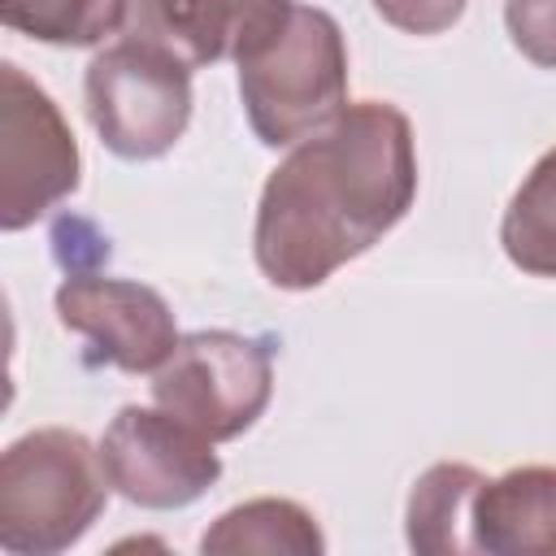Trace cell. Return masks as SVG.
Listing matches in <instances>:
<instances>
[{"instance_id": "cell-1", "label": "cell", "mask_w": 556, "mask_h": 556, "mask_svg": "<svg viewBox=\"0 0 556 556\" xmlns=\"http://www.w3.org/2000/svg\"><path fill=\"white\" fill-rule=\"evenodd\" d=\"M413 200V122L387 100H356L265 178L252 226L256 265L278 291H313L391 235Z\"/></svg>"}, {"instance_id": "cell-2", "label": "cell", "mask_w": 556, "mask_h": 556, "mask_svg": "<svg viewBox=\"0 0 556 556\" xmlns=\"http://www.w3.org/2000/svg\"><path fill=\"white\" fill-rule=\"evenodd\" d=\"M239 100L265 148H295L348 109V43L317 4H295L239 61Z\"/></svg>"}, {"instance_id": "cell-3", "label": "cell", "mask_w": 556, "mask_h": 556, "mask_svg": "<svg viewBox=\"0 0 556 556\" xmlns=\"http://www.w3.org/2000/svg\"><path fill=\"white\" fill-rule=\"evenodd\" d=\"M109 504L100 447L70 426L13 439L0 456V547L13 556H56L74 547Z\"/></svg>"}, {"instance_id": "cell-4", "label": "cell", "mask_w": 556, "mask_h": 556, "mask_svg": "<svg viewBox=\"0 0 556 556\" xmlns=\"http://www.w3.org/2000/svg\"><path fill=\"white\" fill-rule=\"evenodd\" d=\"M83 96L100 143L122 161L165 156L191 122V70L126 35L91 56Z\"/></svg>"}, {"instance_id": "cell-5", "label": "cell", "mask_w": 556, "mask_h": 556, "mask_svg": "<svg viewBox=\"0 0 556 556\" xmlns=\"http://www.w3.org/2000/svg\"><path fill=\"white\" fill-rule=\"evenodd\" d=\"M274 395V343L235 330L182 334L152 374V404L169 408L213 443L256 426Z\"/></svg>"}, {"instance_id": "cell-6", "label": "cell", "mask_w": 556, "mask_h": 556, "mask_svg": "<svg viewBox=\"0 0 556 556\" xmlns=\"http://www.w3.org/2000/svg\"><path fill=\"white\" fill-rule=\"evenodd\" d=\"M83 156L56 100L13 61L0 65V226L26 230L78 191Z\"/></svg>"}, {"instance_id": "cell-7", "label": "cell", "mask_w": 556, "mask_h": 556, "mask_svg": "<svg viewBox=\"0 0 556 556\" xmlns=\"http://www.w3.org/2000/svg\"><path fill=\"white\" fill-rule=\"evenodd\" d=\"M100 465L122 500L156 513L195 504L222 478L213 439L161 404L117 408L100 439Z\"/></svg>"}, {"instance_id": "cell-8", "label": "cell", "mask_w": 556, "mask_h": 556, "mask_svg": "<svg viewBox=\"0 0 556 556\" xmlns=\"http://www.w3.org/2000/svg\"><path fill=\"white\" fill-rule=\"evenodd\" d=\"M52 308L56 321L91 348L96 365H113L122 374H156L182 339L165 295L135 278L70 274L56 287Z\"/></svg>"}, {"instance_id": "cell-9", "label": "cell", "mask_w": 556, "mask_h": 556, "mask_svg": "<svg viewBox=\"0 0 556 556\" xmlns=\"http://www.w3.org/2000/svg\"><path fill=\"white\" fill-rule=\"evenodd\" d=\"M287 9L291 0H130L122 35L161 48L187 70L239 65L278 30Z\"/></svg>"}, {"instance_id": "cell-10", "label": "cell", "mask_w": 556, "mask_h": 556, "mask_svg": "<svg viewBox=\"0 0 556 556\" xmlns=\"http://www.w3.org/2000/svg\"><path fill=\"white\" fill-rule=\"evenodd\" d=\"M473 552L556 556V465H521L478 486Z\"/></svg>"}, {"instance_id": "cell-11", "label": "cell", "mask_w": 556, "mask_h": 556, "mask_svg": "<svg viewBox=\"0 0 556 556\" xmlns=\"http://www.w3.org/2000/svg\"><path fill=\"white\" fill-rule=\"evenodd\" d=\"M486 482L482 469L460 460L430 465L404 504V539L421 556H460L473 552V495Z\"/></svg>"}, {"instance_id": "cell-12", "label": "cell", "mask_w": 556, "mask_h": 556, "mask_svg": "<svg viewBox=\"0 0 556 556\" xmlns=\"http://www.w3.org/2000/svg\"><path fill=\"white\" fill-rule=\"evenodd\" d=\"M200 552L204 556H239V552L321 556L326 552V534H321L317 517L304 504L278 500V495H261V500H248V504L226 508L200 534Z\"/></svg>"}, {"instance_id": "cell-13", "label": "cell", "mask_w": 556, "mask_h": 556, "mask_svg": "<svg viewBox=\"0 0 556 556\" xmlns=\"http://www.w3.org/2000/svg\"><path fill=\"white\" fill-rule=\"evenodd\" d=\"M500 248L521 274L556 278V148H547L513 191L500 222Z\"/></svg>"}, {"instance_id": "cell-14", "label": "cell", "mask_w": 556, "mask_h": 556, "mask_svg": "<svg viewBox=\"0 0 556 556\" xmlns=\"http://www.w3.org/2000/svg\"><path fill=\"white\" fill-rule=\"evenodd\" d=\"M130 0H0V22L52 48H96L126 26Z\"/></svg>"}, {"instance_id": "cell-15", "label": "cell", "mask_w": 556, "mask_h": 556, "mask_svg": "<svg viewBox=\"0 0 556 556\" xmlns=\"http://www.w3.org/2000/svg\"><path fill=\"white\" fill-rule=\"evenodd\" d=\"M504 30L530 65L556 70V0H504Z\"/></svg>"}, {"instance_id": "cell-16", "label": "cell", "mask_w": 556, "mask_h": 556, "mask_svg": "<svg viewBox=\"0 0 556 556\" xmlns=\"http://www.w3.org/2000/svg\"><path fill=\"white\" fill-rule=\"evenodd\" d=\"M374 13L404 35H443L460 22L469 0H369Z\"/></svg>"}]
</instances>
